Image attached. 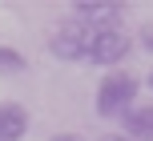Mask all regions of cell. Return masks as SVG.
<instances>
[{
  "mask_svg": "<svg viewBox=\"0 0 153 141\" xmlns=\"http://www.w3.org/2000/svg\"><path fill=\"white\" fill-rule=\"evenodd\" d=\"M137 40H141V48H149V53H153V24H141Z\"/></svg>",
  "mask_w": 153,
  "mask_h": 141,
  "instance_id": "ba28073f",
  "label": "cell"
},
{
  "mask_svg": "<svg viewBox=\"0 0 153 141\" xmlns=\"http://www.w3.org/2000/svg\"><path fill=\"white\" fill-rule=\"evenodd\" d=\"M69 12H73V20L93 24V28H97V24H117L121 4H105V0H73Z\"/></svg>",
  "mask_w": 153,
  "mask_h": 141,
  "instance_id": "277c9868",
  "label": "cell"
},
{
  "mask_svg": "<svg viewBox=\"0 0 153 141\" xmlns=\"http://www.w3.org/2000/svg\"><path fill=\"white\" fill-rule=\"evenodd\" d=\"M129 48H133L129 32H125L121 24H97V28L89 32V53H85V61L101 65V69H113V65H121L125 56H129Z\"/></svg>",
  "mask_w": 153,
  "mask_h": 141,
  "instance_id": "6da1fadb",
  "label": "cell"
},
{
  "mask_svg": "<svg viewBox=\"0 0 153 141\" xmlns=\"http://www.w3.org/2000/svg\"><path fill=\"white\" fill-rule=\"evenodd\" d=\"M101 141H129L125 133H109V137H101Z\"/></svg>",
  "mask_w": 153,
  "mask_h": 141,
  "instance_id": "30bf717a",
  "label": "cell"
},
{
  "mask_svg": "<svg viewBox=\"0 0 153 141\" xmlns=\"http://www.w3.org/2000/svg\"><path fill=\"white\" fill-rule=\"evenodd\" d=\"M145 85H149V89H153V73H149V77H145Z\"/></svg>",
  "mask_w": 153,
  "mask_h": 141,
  "instance_id": "8fae6325",
  "label": "cell"
},
{
  "mask_svg": "<svg viewBox=\"0 0 153 141\" xmlns=\"http://www.w3.org/2000/svg\"><path fill=\"white\" fill-rule=\"evenodd\" d=\"M137 77H129V73H109V77H101L97 85V113L101 117H121V113L133 109V101H137Z\"/></svg>",
  "mask_w": 153,
  "mask_h": 141,
  "instance_id": "7a4b0ae2",
  "label": "cell"
},
{
  "mask_svg": "<svg viewBox=\"0 0 153 141\" xmlns=\"http://www.w3.org/2000/svg\"><path fill=\"white\" fill-rule=\"evenodd\" d=\"M28 133V109L24 105H0V141H20Z\"/></svg>",
  "mask_w": 153,
  "mask_h": 141,
  "instance_id": "5b68a950",
  "label": "cell"
},
{
  "mask_svg": "<svg viewBox=\"0 0 153 141\" xmlns=\"http://www.w3.org/2000/svg\"><path fill=\"white\" fill-rule=\"evenodd\" d=\"M24 69H28V61H24L16 48L0 45V77H16V73H24Z\"/></svg>",
  "mask_w": 153,
  "mask_h": 141,
  "instance_id": "52a82bcc",
  "label": "cell"
},
{
  "mask_svg": "<svg viewBox=\"0 0 153 141\" xmlns=\"http://www.w3.org/2000/svg\"><path fill=\"white\" fill-rule=\"evenodd\" d=\"M89 24H81V20H65V24H56V32H53V40H48V53L56 56V61H85V53H89Z\"/></svg>",
  "mask_w": 153,
  "mask_h": 141,
  "instance_id": "3957f363",
  "label": "cell"
},
{
  "mask_svg": "<svg viewBox=\"0 0 153 141\" xmlns=\"http://www.w3.org/2000/svg\"><path fill=\"white\" fill-rule=\"evenodd\" d=\"M53 141H89V137H81V133H56Z\"/></svg>",
  "mask_w": 153,
  "mask_h": 141,
  "instance_id": "9c48e42d",
  "label": "cell"
},
{
  "mask_svg": "<svg viewBox=\"0 0 153 141\" xmlns=\"http://www.w3.org/2000/svg\"><path fill=\"white\" fill-rule=\"evenodd\" d=\"M125 121V137L129 141H153V105H133L129 113H121Z\"/></svg>",
  "mask_w": 153,
  "mask_h": 141,
  "instance_id": "8992f818",
  "label": "cell"
}]
</instances>
